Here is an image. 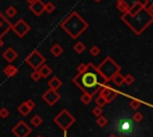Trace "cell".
<instances>
[{"mask_svg":"<svg viewBox=\"0 0 153 137\" xmlns=\"http://www.w3.org/2000/svg\"><path fill=\"white\" fill-rule=\"evenodd\" d=\"M121 20L136 35L140 36L153 21V15L149 14L145 8L143 4H134L126 13H122Z\"/></svg>","mask_w":153,"mask_h":137,"instance_id":"1","label":"cell"},{"mask_svg":"<svg viewBox=\"0 0 153 137\" xmlns=\"http://www.w3.org/2000/svg\"><path fill=\"white\" fill-rule=\"evenodd\" d=\"M73 83L80 88L84 93L93 96L96 93H98L99 88L108 83L103 76L99 74V71L97 70V67L92 63V62H88L87 63V69L80 74H76L74 77H73Z\"/></svg>","mask_w":153,"mask_h":137,"instance_id":"2","label":"cell"},{"mask_svg":"<svg viewBox=\"0 0 153 137\" xmlns=\"http://www.w3.org/2000/svg\"><path fill=\"white\" fill-rule=\"evenodd\" d=\"M60 27L73 39H76L84 31L87 30L88 23L75 11L71 12L68 17H66L61 23Z\"/></svg>","mask_w":153,"mask_h":137,"instance_id":"3","label":"cell"},{"mask_svg":"<svg viewBox=\"0 0 153 137\" xmlns=\"http://www.w3.org/2000/svg\"><path fill=\"white\" fill-rule=\"evenodd\" d=\"M97 70L99 71V74L103 76V79L109 82L110 79L118 71H121V66H118V63H116L110 56H106L99 66H97Z\"/></svg>","mask_w":153,"mask_h":137,"instance_id":"4","label":"cell"},{"mask_svg":"<svg viewBox=\"0 0 153 137\" xmlns=\"http://www.w3.org/2000/svg\"><path fill=\"white\" fill-rule=\"evenodd\" d=\"M115 129L117 131V133L120 136H129V135H133L135 127H134V120L133 118L128 117V116H124V117H121L120 119H117L116 122V125H115Z\"/></svg>","mask_w":153,"mask_h":137,"instance_id":"5","label":"cell"},{"mask_svg":"<svg viewBox=\"0 0 153 137\" xmlns=\"http://www.w3.org/2000/svg\"><path fill=\"white\" fill-rule=\"evenodd\" d=\"M54 123L62 130L66 131L68 130L74 123H75V117L67 110H61L60 113H57V116L54 118Z\"/></svg>","mask_w":153,"mask_h":137,"instance_id":"6","label":"cell"},{"mask_svg":"<svg viewBox=\"0 0 153 137\" xmlns=\"http://www.w3.org/2000/svg\"><path fill=\"white\" fill-rule=\"evenodd\" d=\"M25 62L33 69L37 70L43 63H45V57L38 51V50H32L26 57H25Z\"/></svg>","mask_w":153,"mask_h":137,"instance_id":"7","label":"cell"},{"mask_svg":"<svg viewBox=\"0 0 153 137\" xmlns=\"http://www.w3.org/2000/svg\"><path fill=\"white\" fill-rule=\"evenodd\" d=\"M11 30L19 37V38H23V37H25L26 36V33H29L30 32V30H31V27H30V25L24 20V19H19V20H17L14 24H12V27H11Z\"/></svg>","mask_w":153,"mask_h":137,"instance_id":"8","label":"cell"},{"mask_svg":"<svg viewBox=\"0 0 153 137\" xmlns=\"http://www.w3.org/2000/svg\"><path fill=\"white\" fill-rule=\"evenodd\" d=\"M11 132L16 136V137H27L31 132L32 129L24 122V120H19L11 130Z\"/></svg>","mask_w":153,"mask_h":137,"instance_id":"9","label":"cell"},{"mask_svg":"<svg viewBox=\"0 0 153 137\" xmlns=\"http://www.w3.org/2000/svg\"><path fill=\"white\" fill-rule=\"evenodd\" d=\"M118 94H120L118 91H116V89L112 88L111 86H108L106 83L103 85V86L99 88V91H98V95L103 96L108 104H110L112 100H115V98H116Z\"/></svg>","mask_w":153,"mask_h":137,"instance_id":"10","label":"cell"},{"mask_svg":"<svg viewBox=\"0 0 153 137\" xmlns=\"http://www.w3.org/2000/svg\"><path fill=\"white\" fill-rule=\"evenodd\" d=\"M42 99L49 105V106H54L60 99H61V95L59 94V92L57 91H55V89H51V88H49L48 91H45L44 92V94L42 95Z\"/></svg>","mask_w":153,"mask_h":137,"instance_id":"11","label":"cell"},{"mask_svg":"<svg viewBox=\"0 0 153 137\" xmlns=\"http://www.w3.org/2000/svg\"><path fill=\"white\" fill-rule=\"evenodd\" d=\"M149 0H117V2H116V7H117V10L120 11V12H122V13H126L134 4H136V2H141V4H147Z\"/></svg>","mask_w":153,"mask_h":137,"instance_id":"12","label":"cell"},{"mask_svg":"<svg viewBox=\"0 0 153 137\" xmlns=\"http://www.w3.org/2000/svg\"><path fill=\"white\" fill-rule=\"evenodd\" d=\"M12 27V23L8 18L5 17L2 12H0V38H2Z\"/></svg>","mask_w":153,"mask_h":137,"instance_id":"13","label":"cell"},{"mask_svg":"<svg viewBox=\"0 0 153 137\" xmlns=\"http://www.w3.org/2000/svg\"><path fill=\"white\" fill-rule=\"evenodd\" d=\"M30 11H31L35 15L39 17V15L44 12V2H43L42 0H36V1H33L32 4H30Z\"/></svg>","mask_w":153,"mask_h":137,"instance_id":"14","label":"cell"},{"mask_svg":"<svg viewBox=\"0 0 153 137\" xmlns=\"http://www.w3.org/2000/svg\"><path fill=\"white\" fill-rule=\"evenodd\" d=\"M2 57H4V60L7 61L8 63H12L13 61L17 60L18 54H17V51H16L13 48H7V49L2 52Z\"/></svg>","mask_w":153,"mask_h":137,"instance_id":"15","label":"cell"},{"mask_svg":"<svg viewBox=\"0 0 153 137\" xmlns=\"http://www.w3.org/2000/svg\"><path fill=\"white\" fill-rule=\"evenodd\" d=\"M38 71H39V74H41V76H42V79H48V77L53 74V69H51L48 64H45V63H43V64L38 68Z\"/></svg>","mask_w":153,"mask_h":137,"instance_id":"16","label":"cell"},{"mask_svg":"<svg viewBox=\"0 0 153 137\" xmlns=\"http://www.w3.org/2000/svg\"><path fill=\"white\" fill-rule=\"evenodd\" d=\"M2 71H4V74H5L7 77H13V76L17 75V73H18V68H17L16 66L8 63V66H6V67L4 68Z\"/></svg>","mask_w":153,"mask_h":137,"instance_id":"17","label":"cell"},{"mask_svg":"<svg viewBox=\"0 0 153 137\" xmlns=\"http://www.w3.org/2000/svg\"><path fill=\"white\" fill-rule=\"evenodd\" d=\"M48 86H49V88H51V89H55V91H57L61 86H62V81L57 77V76H53L49 81H48Z\"/></svg>","mask_w":153,"mask_h":137,"instance_id":"18","label":"cell"},{"mask_svg":"<svg viewBox=\"0 0 153 137\" xmlns=\"http://www.w3.org/2000/svg\"><path fill=\"white\" fill-rule=\"evenodd\" d=\"M50 52H51V55H53L54 57H60V56L63 54V48H62L60 44L55 43V44L50 48Z\"/></svg>","mask_w":153,"mask_h":137,"instance_id":"19","label":"cell"},{"mask_svg":"<svg viewBox=\"0 0 153 137\" xmlns=\"http://www.w3.org/2000/svg\"><path fill=\"white\" fill-rule=\"evenodd\" d=\"M110 81H112V83H114L115 86L120 87V86H122V85H123V75L118 71V73H116V74L110 79Z\"/></svg>","mask_w":153,"mask_h":137,"instance_id":"20","label":"cell"},{"mask_svg":"<svg viewBox=\"0 0 153 137\" xmlns=\"http://www.w3.org/2000/svg\"><path fill=\"white\" fill-rule=\"evenodd\" d=\"M31 111H32V110H31V108L25 104V101H24V102H22V104L18 106V112H19L22 116H24V117H25V116H27Z\"/></svg>","mask_w":153,"mask_h":137,"instance_id":"21","label":"cell"},{"mask_svg":"<svg viewBox=\"0 0 153 137\" xmlns=\"http://www.w3.org/2000/svg\"><path fill=\"white\" fill-rule=\"evenodd\" d=\"M30 123H31V125H32V126L38 127V126H41V125H42L43 119H42V117H41V116L35 114V116H32V118L30 119Z\"/></svg>","mask_w":153,"mask_h":137,"instance_id":"22","label":"cell"},{"mask_svg":"<svg viewBox=\"0 0 153 137\" xmlns=\"http://www.w3.org/2000/svg\"><path fill=\"white\" fill-rule=\"evenodd\" d=\"M17 12H18V11H17V8H16L14 6H8V7L5 10V17L8 18V19H10V18H13V17L17 14Z\"/></svg>","mask_w":153,"mask_h":137,"instance_id":"23","label":"cell"},{"mask_svg":"<svg viewBox=\"0 0 153 137\" xmlns=\"http://www.w3.org/2000/svg\"><path fill=\"white\" fill-rule=\"evenodd\" d=\"M85 49H86V46H85V44H84L82 42H76V43L73 45V50H74L76 54H82V52L85 51Z\"/></svg>","mask_w":153,"mask_h":137,"instance_id":"24","label":"cell"},{"mask_svg":"<svg viewBox=\"0 0 153 137\" xmlns=\"http://www.w3.org/2000/svg\"><path fill=\"white\" fill-rule=\"evenodd\" d=\"M135 81L134 79V75L131 74H127V75H123V85H127V86H130L133 85Z\"/></svg>","mask_w":153,"mask_h":137,"instance_id":"25","label":"cell"},{"mask_svg":"<svg viewBox=\"0 0 153 137\" xmlns=\"http://www.w3.org/2000/svg\"><path fill=\"white\" fill-rule=\"evenodd\" d=\"M141 104H142L141 100H139V99H136V98H130V104H129L130 108H133V110H137V108L141 106Z\"/></svg>","mask_w":153,"mask_h":137,"instance_id":"26","label":"cell"},{"mask_svg":"<svg viewBox=\"0 0 153 137\" xmlns=\"http://www.w3.org/2000/svg\"><path fill=\"white\" fill-rule=\"evenodd\" d=\"M97 125L100 127H105L108 125V118L103 114H100L99 117H97Z\"/></svg>","mask_w":153,"mask_h":137,"instance_id":"27","label":"cell"},{"mask_svg":"<svg viewBox=\"0 0 153 137\" xmlns=\"http://www.w3.org/2000/svg\"><path fill=\"white\" fill-rule=\"evenodd\" d=\"M55 8L56 7L51 1H48V2L44 4V12H47V13H53L55 11Z\"/></svg>","mask_w":153,"mask_h":137,"instance_id":"28","label":"cell"},{"mask_svg":"<svg viewBox=\"0 0 153 137\" xmlns=\"http://www.w3.org/2000/svg\"><path fill=\"white\" fill-rule=\"evenodd\" d=\"M92 99H93V96H91V95H88V94H86V93H84V94L80 96V101H81L82 104H85V105H88V104L92 101Z\"/></svg>","mask_w":153,"mask_h":137,"instance_id":"29","label":"cell"},{"mask_svg":"<svg viewBox=\"0 0 153 137\" xmlns=\"http://www.w3.org/2000/svg\"><path fill=\"white\" fill-rule=\"evenodd\" d=\"M94 102H96V106H99V107H104L108 102L105 101V99L103 98V96H100V95H98L96 99H94Z\"/></svg>","mask_w":153,"mask_h":137,"instance_id":"30","label":"cell"},{"mask_svg":"<svg viewBox=\"0 0 153 137\" xmlns=\"http://www.w3.org/2000/svg\"><path fill=\"white\" fill-rule=\"evenodd\" d=\"M133 120L135 122V123H141L142 122V119H143V113H141V112H139V111H136L134 114H133Z\"/></svg>","mask_w":153,"mask_h":137,"instance_id":"31","label":"cell"},{"mask_svg":"<svg viewBox=\"0 0 153 137\" xmlns=\"http://www.w3.org/2000/svg\"><path fill=\"white\" fill-rule=\"evenodd\" d=\"M30 77H31L33 81H36V82L42 79V76H41V74H39V71H38V69H37V70H33V71L30 74Z\"/></svg>","mask_w":153,"mask_h":137,"instance_id":"32","label":"cell"},{"mask_svg":"<svg viewBox=\"0 0 153 137\" xmlns=\"http://www.w3.org/2000/svg\"><path fill=\"white\" fill-rule=\"evenodd\" d=\"M90 54H91L92 56H98V55L100 54V49H99V46H97V45L91 46V49H90Z\"/></svg>","mask_w":153,"mask_h":137,"instance_id":"33","label":"cell"},{"mask_svg":"<svg viewBox=\"0 0 153 137\" xmlns=\"http://www.w3.org/2000/svg\"><path fill=\"white\" fill-rule=\"evenodd\" d=\"M8 116H10V111H8L6 107H1V108H0V118L5 119V118H7Z\"/></svg>","mask_w":153,"mask_h":137,"instance_id":"34","label":"cell"},{"mask_svg":"<svg viewBox=\"0 0 153 137\" xmlns=\"http://www.w3.org/2000/svg\"><path fill=\"white\" fill-rule=\"evenodd\" d=\"M143 8H145L149 14H152V15H153V5H152V2H151V1H148L147 4H145V5H143Z\"/></svg>","mask_w":153,"mask_h":137,"instance_id":"35","label":"cell"},{"mask_svg":"<svg viewBox=\"0 0 153 137\" xmlns=\"http://www.w3.org/2000/svg\"><path fill=\"white\" fill-rule=\"evenodd\" d=\"M92 113L94 117H99L102 113H103V107H99V106H96L93 110H92Z\"/></svg>","mask_w":153,"mask_h":137,"instance_id":"36","label":"cell"},{"mask_svg":"<svg viewBox=\"0 0 153 137\" xmlns=\"http://www.w3.org/2000/svg\"><path fill=\"white\" fill-rule=\"evenodd\" d=\"M86 69H87V63H80V64L76 67V73L80 74V73L85 71Z\"/></svg>","mask_w":153,"mask_h":137,"instance_id":"37","label":"cell"},{"mask_svg":"<svg viewBox=\"0 0 153 137\" xmlns=\"http://www.w3.org/2000/svg\"><path fill=\"white\" fill-rule=\"evenodd\" d=\"M25 104H26V105H27V106H29L31 110H33V107L36 106V104H35V101H33L32 99H29V100H26V101H25Z\"/></svg>","mask_w":153,"mask_h":137,"instance_id":"38","label":"cell"},{"mask_svg":"<svg viewBox=\"0 0 153 137\" xmlns=\"http://www.w3.org/2000/svg\"><path fill=\"white\" fill-rule=\"evenodd\" d=\"M2 46H4V39L0 38V48H2Z\"/></svg>","mask_w":153,"mask_h":137,"instance_id":"39","label":"cell"},{"mask_svg":"<svg viewBox=\"0 0 153 137\" xmlns=\"http://www.w3.org/2000/svg\"><path fill=\"white\" fill-rule=\"evenodd\" d=\"M25 1H26V2L30 5V4H32V2H33V1H36V0H25Z\"/></svg>","mask_w":153,"mask_h":137,"instance_id":"40","label":"cell"},{"mask_svg":"<svg viewBox=\"0 0 153 137\" xmlns=\"http://www.w3.org/2000/svg\"><path fill=\"white\" fill-rule=\"evenodd\" d=\"M108 137H117V136H116V135H114V133H111V135H109Z\"/></svg>","mask_w":153,"mask_h":137,"instance_id":"41","label":"cell"},{"mask_svg":"<svg viewBox=\"0 0 153 137\" xmlns=\"http://www.w3.org/2000/svg\"><path fill=\"white\" fill-rule=\"evenodd\" d=\"M63 137H67V130H66V131H63Z\"/></svg>","mask_w":153,"mask_h":137,"instance_id":"42","label":"cell"},{"mask_svg":"<svg viewBox=\"0 0 153 137\" xmlns=\"http://www.w3.org/2000/svg\"><path fill=\"white\" fill-rule=\"evenodd\" d=\"M94 1H96V2H99V1H100V0H94Z\"/></svg>","mask_w":153,"mask_h":137,"instance_id":"43","label":"cell"},{"mask_svg":"<svg viewBox=\"0 0 153 137\" xmlns=\"http://www.w3.org/2000/svg\"><path fill=\"white\" fill-rule=\"evenodd\" d=\"M118 137H126V136H118Z\"/></svg>","mask_w":153,"mask_h":137,"instance_id":"44","label":"cell"},{"mask_svg":"<svg viewBox=\"0 0 153 137\" xmlns=\"http://www.w3.org/2000/svg\"><path fill=\"white\" fill-rule=\"evenodd\" d=\"M37 137H42V136H37Z\"/></svg>","mask_w":153,"mask_h":137,"instance_id":"45","label":"cell"}]
</instances>
